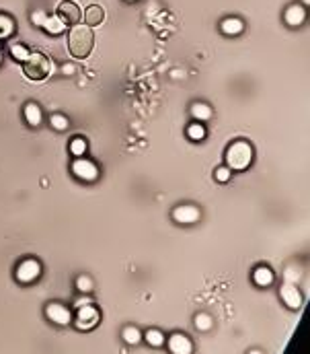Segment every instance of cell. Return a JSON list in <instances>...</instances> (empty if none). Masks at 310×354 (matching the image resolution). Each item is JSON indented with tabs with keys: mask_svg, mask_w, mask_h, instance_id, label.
<instances>
[{
	"mask_svg": "<svg viewBox=\"0 0 310 354\" xmlns=\"http://www.w3.org/2000/svg\"><path fill=\"white\" fill-rule=\"evenodd\" d=\"M93 31H90L88 25H80V23H74V27L68 33V48H70V54L74 58H86L93 50Z\"/></svg>",
	"mask_w": 310,
	"mask_h": 354,
	"instance_id": "6da1fadb",
	"label": "cell"
},
{
	"mask_svg": "<svg viewBox=\"0 0 310 354\" xmlns=\"http://www.w3.org/2000/svg\"><path fill=\"white\" fill-rule=\"evenodd\" d=\"M253 161V146L245 140H236L228 146L226 151V163L232 171H245Z\"/></svg>",
	"mask_w": 310,
	"mask_h": 354,
	"instance_id": "7a4b0ae2",
	"label": "cell"
},
{
	"mask_svg": "<svg viewBox=\"0 0 310 354\" xmlns=\"http://www.w3.org/2000/svg\"><path fill=\"white\" fill-rule=\"evenodd\" d=\"M52 70H54V64L39 52H31L29 58L25 60V74L31 81H43V78L50 76Z\"/></svg>",
	"mask_w": 310,
	"mask_h": 354,
	"instance_id": "3957f363",
	"label": "cell"
},
{
	"mask_svg": "<svg viewBox=\"0 0 310 354\" xmlns=\"http://www.w3.org/2000/svg\"><path fill=\"white\" fill-rule=\"evenodd\" d=\"M39 274H41V266L37 259H23L17 268V280L29 284L33 280H37Z\"/></svg>",
	"mask_w": 310,
	"mask_h": 354,
	"instance_id": "277c9868",
	"label": "cell"
},
{
	"mask_svg": "<svg viewBox=\"0 0 310 354\" xmlns=\"http://www.w3.org/2000/svg\"><path fill=\"white\" fill-rule=\"evenodd\" d=\"M72 173L78 179H83V181H95L97 175H99V169H97V165L93 161H86V159L78 157L76 161L72 163Z\"/></svg>",
	"mask_w": 310,
	"mask_h": 354,
	"instance_id": "5b68a950",
	"label": "cell"
},
{
	"mask_svg": "<svg viewBox=\"0 0 310 354\" xmlns=\"http://www.w3.org/2000/svg\"><path fill=\"white\" fill-rule=\"evenodd\" d=\"M99 322V311L95 309L93 305H83L78 307V313H76V325L78 329H90L95 327Z\"/></svg>",
	"mask_w": 310,
	"mask_h": 354,
	"instance_id": "8992f818",
	"label": "cell"
},
{
	"mask_svg": "<svg viewBox=\"0 0 310 354\" xmlns=\"http://www.w3.org/2000/svg\"><path fill=\"white\" fill-rule=\"evenodd\" d=\"M45 315H48V319H52L54 323H58V325H68L72 322V313L68 307L60 305V303H50L48 307H45Z\"/></svg>",
	"mask_w": 310,
	"mask_h": 354,
	"instance_id": "52a82bcc",
	"label": "cell"
},
{
	"mask_svg": "<svg viewBox=\"0 0 310 354\" xmlns=\"http://www.w3.org/2000/svg\"><path fill=\"white\" fill-rule=\"evenodd\" d=\"M199 208L197 206H193V204H183V206H177L173 210V219L181 225H193V223H197L199 221Z\"/></svg>",
	"mask_w": 310,
	"mask_h": 354,
	"instance_id": "ba28073f",
	"label": "cell"
},
{
	"mask_svg": "<svg viewBox=\"0 0 310 354\" xmlns=\"http://www.w3.org/2000/svg\"><path fill=\"white\" fill-rule=\"evenodd\" d=\"M280 296L290 309H298V307L302 305V294H300V290H298V287L294 282H285L283 287L280 289Z\"/></svg>",
	"mask_w": 310,
	"mask_h": 354,
	"instance_id": "9c48e42d",
	"label": "cell"
},
{
	"mask_svg": "<svg viewBox=\"0 0 310 354\" xmlns=\"http://www.w3.org/2000/svg\"><path fill=\"white\" fill-rule=\"evenodd\" d=\"M169 350L173 354H191L193 352V344L187 336L183 334H173L169 338Z\"/></svg>",
	"mask_w": 310,
	"mask_h": 354,
	"instance_id": "30bf717a",
	"label": "cell"
},
{
	"mask_svg": "<svg viewBox=\"0 0 310 354\" xmlns=\"http://www.w3.org/2000/svg\"><path fill=\"white\" fill-rule=\"evenodd\" d=\"M60 17L66 23H78L80 17H83V13H80L78 4H74L72 0H64V2L60 4Z\"/></svg>",
	"mask_w": 310,
	"mask_h": 354,
	"instance_id": "8fae6325",
	"label": "cell"
},
{
	"mask_svg": "<svg viewBox=\"0 0 310 354\" xmlns=\"http://www.w3.org/2000/svg\"><path fill=\"white\" fill-rule=\"evenodd\" d=\"M304 19H306V10H304V6H300V4H292L288 10H285V23H288V25H292V27L302 25Z\"/></svg>",
	"mask_w": 310,
	"mask_h": 354,
	"instance_id": "7c38bea8",
	"label": "cell"
},
{
	"mask_svg": "<svg viewBox=\"0 0 310 354\" xmlns=\"http://www.w3.org/2000/svg\"><path fill=\"white\" fill-rule=\"evenodd\" d=\"M48 33H52V35H58V33H62L66 29V21L60 17V15H48L43 21V25H41Z\"/></svg>",
	"mask_w": 310,
	"mask_h": 354,
	"instance_id": "4fadbf2b",
	"label": "cell"
},
{
	"mask_svg": "<svg viewBox=\"0 0 310 354\" xmlns=\"http://www.w3.org/2000/svg\"><path fill=\"white\" fill-rule=\"evenodd\" d=\"M243 29H245V23L236 17H228L222 21V31L226 35H238V33H243Z\"/></svg>",
	"mask_w": 310,
	"mask_h": 354,
	"instance_id": "5bb4252c",
	"label": "cell"
},
{
	"mask_svg": "<svg viewBox=\"0 0 310 354\" xmlns=\"http://www.w3.org/2000/svg\"><path fill=\"white\" fill-rule=\"evenodd\" d=\"M253 280H255L257 287H269V284L273 282V272L265 266H261L257 268L255 272H253Z\"/></svg>",
	"mask_w": 310,
	"mask_h": 354,
	"instance_id": "9a60e30c",
	"label": "cell"
},
{
	"mask_svg": "<svg viewBox=\"0 0 310 354\" xmlns=\"http://www.w3.org/2000/svg\"><path fill=\"white\" fill-rule=\"evenodd\" d=\"M41 109H39V105H35V103H27L25 105V120H27V124L29 126H39L41 124Z\"/></svg>",
	"mask_w": 310,
	"mask_h": 354,
	"instance_id": "2e32d148",
	"label": "cell"
},
{
	"mask_svg": "<svg viewBox=\"0 0 310 354\" xmlns=\"http://www.w3.org/2000/svg\"><path fill=\"white\" fill-rule=\"evenodd\" d=\"M105 19V13H103V8L93 4V6H88L85 10V21H86V25H99V23Z\"/></svg>",
	"mask_w": 310,
	"mask_h": 354,
	"instance_id": "e0dca14e",
	"label": "cell"
},
{
	"mask_svg": "<svg viewBox=\"0 0 310 354\" xmlns=\"http://www.w3.org/2000/svg\"><path fill=\"white\" fill-rule=\"evenodd\" d=\"M191 113H193V118L197 122H205V120L212 118V107L205 105V103H193Z\"/></svg>",
	"mask_w": 310,
	"mask_h": 354,
	"instance_id": "ac0fdd59",
	"label": "cell"
},
{
	"mask_svg": "<svg viewBox=\"0 0 310 354\" xmlns=\"http://www.w3.org/2000/svg\"><path fill=\"white\" fill-rule=\"evenodd\" d=\"M13 31H15V23L10 17L6 15H0V39H4L8 35H13Z\"/></svg>",
	"mask_w": 310,
	"mask_h": 354,
	"instance_id": "d6986e66",
	"label": "cell"
},
{
	"mask_svg": "<svg viewBox=\"0 0 310 354\" xmlns=\"http://www.w3.org/2000/svg\"><path fill=\"white\" fill-rule=\"evenodd\" d=\"M123 340L128 342V344H132V346H134V344H138V342L142 340L140 329H138V327H134V325H128V327L123 329Z\"/></svg>",
	"mask_w": 310,
	"mask_h": 354,
	"instance_id": "ffe728a7",
	"label": "cell"
},
{
	"mask_svg": "<svg viewBox=\"0 0 310 354\" xmlns=\"http://www.w3.org/2000/svg\"><path fill=\"white\" fill-rule=\"evenodd\" d=\"M10 54H13V58H15V60L25 62V60L29 58V54H31V52H29L23 43H13V45H10Z\"/></svg>",
	"mask_w": 310,
	"mask_h": 354,
	"instance_id": "44dd1931",
	"label": "cell"
},
{
	"mask_svg": "<svg viewBox=\"0 0 310 354\" xmlns=\"http://www.w3.org/2000/svg\"><path fill=\"white\" fill-rule=\"evenodd\" d=\"M146 342L150 346H163L165 344V334L163 332H158V329H148L146 332Z\"/></svg>",
	"mask_w": 310,
	"mask_h": 354,
	"instance_id": "7402d4cb",
	"label": "cell"
},
{
	"mask_svg": "<svg viewBox=\"0 0 310 354\" xmlns=\"http://www.w3.org/2000/svg\"><path fill=\"white\" fill-rule=\"evenodd\" d=\"M187 136H189L191 140H203L205 138V128L199 122H195V124H191L189 128H187Z\"/></svg>",
	"mask_w": 310,
	"mask_h": 354,
	"instance_id": "603a6c76",
	"label": "cell"
},
{
	"mask_svg": "<svg viewBox=\"0 0 310 354\" xmlns=\"http://www.w3.org/2000/svg\"><path fill=\"white\" fill-rule=\"evenodd\" d=\"M70 153H72L74 157H83V155L86 153V140H85V138H74V140L70 142Z\"/></svg>",
	"mask_w": 310,
	"mask_h": 354,
	"instance_id": "cb8c5ba5",
	"label": "cell"
},
{
	"mask_svg": "<svg viewBox=\"0 0 310 354\" xmlns=\"http://www.w3.org/2000/svg\"><path fill=\"white\" fill-rule=\"evenodd\" d=\"M50 124H52V128H56V130H66L68 128V118H64L62 113H54V116L50 118Z\"/></svg>",
	"mask_w": 310,
	"mask_h": 354,
	"instance_id": "d4e9b609",
	"label": "cell"
},
{
	"mask_svg": "<svg viewBox=\"0 0 310 354\" xmlns=\"http://www.w3.org/2000/svg\"><path fill=\"white\" fill-rule=\"evenodd\" d=\"M195 327L201 329V332L210 329V327H212V317H210L208 313H199L197 317H195Z\"/></svg>",
	"mask_w": 310,
	"mask_h": 354,
	"instance_id": "484cf974",
	"label": "cell"
},
{
	"mask_svg": "<svg viewBox=\"0 0 310 354\" xmlns=\"http://www.w3.org/2000/svg\"><path fill=\"white\" fill-rule=\"evenodd\" d=\"M76 289H78L80 292H90V290H93V280H90L88 276H78Z\"/></svg>",
	"mask_w": 310,
	"mask_h": 354,
	"instance_id": "4316f807",
	"label": "cell"
},
{
	"mask_svg": "<svg viewBox=\"0 0 310 354\" xmlns=\"http://www.w3.org/2000/svg\"><path fill=\"white\" fill-rule=\"evenodd\" d=\"M232 177V171L228 169V167H220V169H216V179L220 181V184H226L228 179Z\"/></svg>",
	"mask_w": 310,
	"mask_h": 354,
	"instance_id": "83f0119b",
	"label": "cell"
},
{
	"mask_svg": "<svg viewBox=\"0 0 310 354\" xmlns=\"http://www.w3.org/2000/svg\"><path fill=\"white\" fill-rule=\"evenodd\" d=\"M45 17H48V15H45V10H35V13L31 15L33 25H39V27H41V25H43V21H45Z\"/></svg>",
	"mask_w": 310,
	"mask_h": 354,
	"instance_id": "f1b7e54d",
	"label": "cell"
},
{
	"mask_svg": "<svg viewBox=\"0 0 310 354\" xmlns=\"http://www.w3.org/2000/svg\"><path fill=\"white\" fill-rule=\"evenodd\" d=\"M62 72H64V74H74V66H72V64H66V66L62 68Z\"/></svg>",
	"mask_w": 310,
	"mask_h": 354,
	"instance_id": "f546056e",
	"label": "cell"
},
{
	"mask_svg": "<svg viewBox=\"0 0 310 354\" xmlns=\"http://www.w3.org/2000/svg\"><path fill=\"white\" fill-rule=\"evenodd\" d=\"M83 305H90V299H86V296H85V299H78L76 301V309H78V307H83Z\"/></svg>",
	"mask_w": 310,
	"mask_h": 354,
	"instance_id": "4dcf8cb0",
	"label": "cell"
},
{
	"mask_svg": "<svg viewBox=\"0 0 310 354\" xmlns=\"http://www.w3.org/2000/svg\"><path fill=\"white\" fill-rule=\"evenodd\" d=\"M249 354H263V352H261V350H251Z\"/></svg>",
	"mask_w": 310,
	"mask_h": 354,
	"instance_id": "1f68e13d",
	"label": "cell"
},
{
	"mask_svg": "<svg viewBox=\"0 0 310 354\" xmlns=\"http://www.w3.org/2000/svg\"><path fill=\"white\" fill-rule=\"evenodd\" d=\"M302 2H304V4H308V2H310V0H302Z\"/></svg>",
	"mask_w": 310,
	"mask_h": 354,
	"instance_id": "d6a6232c",
	"label": "cell"
},
{
	"mask_svg": "<svg viewBox=\"0 0 310 354\" xmlns=\"http://www.w3.org/2000/svg\"><path fill=\"white\" fill-rule=\"evenodd\" d=\"M0 60H2V54H0Z\"/></svg>",
	"mask_w": 310,
	"mask_h": 354,
	"instance_id": "836d02e7",
	"label": "cell"
},
{
	"mask_svg": "<svg viewBox=\"0 0 310 354\" xmlns=\"http://www.w3.org/2000/svg\"><path fill=\"white\" fill-rule=\"evenodd\" d=\"M128 2H134V0H128Z\"/></svg>",
	"mask_w": 310,
	"mask_h": 354,
	"instance_id": "e575fe53",
	"label": "cell"
}]
</instances>
